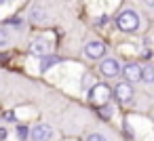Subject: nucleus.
Wrapping results in <instances>:
<instances>
[{"label":"nucleus","mask_w":154,"mask_h":141,"mask_svg":"<svg viewBox=\"0 0 154 141\" xmlns=\"http://www.w3.org/2000/svg\"><path fill=\"white\" fill-rule=\"evenodd\" d=\"M116 26H118L122 32H135V30L139 28V15H137V11H133V9L122 11V13L116 17Z\"/></svg>","instance_id":"nucleus-1"},{"label":"nucleus","mask_w":154,"mask_h":141,"mask_svg":"<svg viewBox=\"0 0 154 141\" xmlns=\"http://www.w3.org/2000/svg\"><path fill=\"white\" fill-rule=\"evenodd\" d=\"M30 137L32 141H53L55 139V128L51 124H36L30 128Z\"/></svg>","instance_id":"nucleus-2"},{"label":"nucleus","mask_w":154,"mask_h":141,"mask_svg":"<svg viewBox=\"0 0 154 141\" xmlns=\"http://www.w3.org/2000/svg\"><path fill=\"white\" fill-rule=\"evenodd\" d=\"M110 95H112V91L108 88V84H101V82H97V84H93L89 88V99L93 103H97V105H103L110 99Z\"/></svg>","instance_id":"nucleus-3"},{"label":"nucleus","mask_w":154,"mask_h":141,"mask_svg":"<svg viewBox=\"0 0 154 141\" xmlns=\"http://www.w3.org/2000/svg\"><path fill=\"white\" fill-rule=\"evenodd\" d=\"M30 51H32L36 57H47V55L53 53V42H51L49 38H45V36H38V38L32 40Z\"/></svg>","instance_id":"nucleus-4"},{"label":"nucleus","mask_w":154,"mask_h":141,"mask_svg":"<svg viewBox=\"0 0 154 141\" xmlns=\"http://www.w3.org/2000/svg\"><path fill=\"white\" fill-rule=\"evenodd\" d=\"M122 76H125V82L135 84V82L141 80V76H143V68L137 65V63H127V65L122 68Z\"/></svg>","instance_id":"nucleus-5"},{"label":"nucleus","mask_w":154,"mask_h":141,"mask_svg":"<svg viewBox=\"0 0 154 141\" xmlns=\"http://www.w3.org/2000/svg\"><path fill=\"white\" fill-rule=\"evenodd\" d=\"M99 72L106 76V78H116L120 72H122V68H120V63L116 61V59H103L101 63H99Z\"/></svg>","instance_id":"nucleus-6"},{"label":"nucleus","mask_w":154,"mask_h":141,"mask_svg":"<svg viewBox=\"0 0 154 141\" xmlns=\"http://www.w3.org/2000/svg\"><path fill=\"white\" fill-rule=\"evenodd\" d=\"M114 97H116V101H120L122 105L131 103V101H133V86H131L129 82H120V84H116V88H114Z\"/></svg>","instance_id":"nucleus-7"},{"label":"nucleus","mask_w":154,"mask_h":141,"mask_svg":"<svg viewBox=\"0 0 154 141\" xmlns=\"http://www.w3.org/2000/svg\"><path fill=\"white\" fill-rule=\"evenodd\" d=\"M85 55L89 59H101L106 55V44L99 42V40H91V42L85 44Z\"/></svg>","instance_id":"nucleus-8"},{"label":"nucleus","mask_w":154,"mask_h":141,"mask_svg":"<svg viewBox=\"0 0 154 141\" xmlns=\"http://www.w3.org/2000/svg\"><path fill=\"white\" fill-rule=\"evenodd\" d=\"M55 63H59V57H55V55H47V57H42V61H40V72H47V70L53 68Z\"/></svg>","instance_id":"nucleus-9"},{"label":"nucleus","mask_w":154,"mask_h":141,"mask_svg":"<svg viewBox=\"0 0 154 141\" xmlns=\"http://www.w3.org/2000/svg\"><path fill=\"white\" fill-rule=\"evenodd\" d=\"M11 40H13V36H11L9 28H0V49L9 46V44H11Z\"/></svg>","instance_id":"nucleus-10"},{"label":"nucleus","mask_w":154,"mask_h":141,"mask_svg":"<svg viewBox=\"0 0 154 141\" xmlns=\"http://www.w3.org/2000/svg\"><path fill=\"white\" fill-rule=\"evenodd\" d=\"M141 80H143L146 84H152V82H154V65H146V68H143Z\"/></svg>","instance_id":"nucleus-11"},{"label":"nucleus","mask_w":154,"mask_h":141,"mask_svg":"<svg viewBox=\"0 0 154 141\" xmlns=\"http://www.w3.org/2000/svg\"><path fill=\"white\" fill-rule=\"evenodd\" d=\"M17 137L19 139H28L30 137V128L28 126H17Z\"/></svg>","instance_id":"nucleus-12"},{"label":"nucleus","mask_w":154,"mask_h":141,"mask_svg":"<svg viewBox=\"0 0 154 141\" xmlns=\"http://www.w3.org/2000/svg\"><path fill=\"white\" fill-rule=\"evenodd\" d=\"M32 19H36V21H42V19H45V13H42L40 9H32Z\"/></svg>","instance_id":"nucleus-13"},{"label":"nucleus","mask_w":154,"mask_h":141,"mask_svg":"<svg viewBox=\"0 0 154 141\" xmlns=\"http://www.w3.org/2000/svg\"><path fill=\"white\" fill-rule=\"evenodd\" d=\"M87 141H106V137L103 135H99V133H93V135H89V139Z\"/></svg>","instance_id":"nucleus-14"},{"label":"nucleus","mask_w":154,"mask_h":141,"mask_svg":"<svg viewBox=\"0 0 154 141\" xmlns=\"http://www.w3.org/2000/svg\"><path fill=\"white\" fill-rule=\"evenodd\" d=\"M2 118H5L7 122H15V114H13V112H7V114H5Z\"/></svg>","instance_id":"nucleus-15"},{"label":"nucleus","mask_w":154,"mask_h":141,"mask_svg":"<svg viewBox=\"0 0 154 141\" xmlns=\"http://www.w3.org/2000/svg\"><path fill=\"white\" fill-rule=\"evenodd\" d=\"M143 4H146L148 9H154V0H143Z\"/></svg>","instance_id":"nucleus-16"},{"label":"nucleus","mask_w":154,"mask_h":141,"mask_svg":"<svg viewBox=\"0 0 154 141\" xmlns=\"http://www.w3.org/2000/svg\"><path fill=\"white\" fill-rule=\"evenodd\" d=\"M0 139H7V130L5 128H0Z\"/></svg>","instance_id":"nucleus-17"},{"label":"nucleus","mask_w":154,"mask_h":141,"mask_svg":"<svg viewBox=\"0 0 154 141\" xmlns=\"http://www.w3.org/2000/svg\"><path fill=\"white\" fill-rule=\"evenodd\" d=\"M2 4H9V0H0V7H2Z\"/></svg>","instance_id":"nucleus-18"}]
</instances>
